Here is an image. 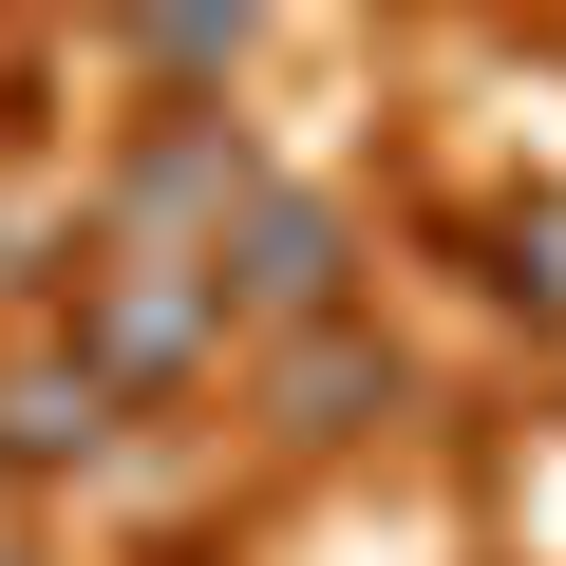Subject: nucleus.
Masks as SVG:
<instances>
[{"instance_id":"obj_1","label":"nucleus","mask_w":566,"mask_h":566,"mask_svg":"<svg viewBox=\"0 0 566 566\" xmlns=\"http://www.w3.org/2000/svg\"><path fill=\"white\" fill-rule=\"evenodd\" d=\"M227 283H245L264 322H322V303H340V208H303V189H264V208L227 227V264H208V303H227Z\"/></svg>"},{"instance_id":"obj_2","label":"nucleus","mask_w":566,"mask_h":566,"mask_svg":"<svg viewBox=\"0 0 566 566\" xmlns=\"http://www.w3.org/2000/svg\"><path fill=\"white\" fill-rule=\"evenodd\" d=\"M189 340H208V283H170V264H151V283H114V303H95V378H170Z\"/></svg>"},{"instance_id":"obj_3","label":"nucleus","mask_w":566,"mask_h":566,"mask_svg":"<svg viewBox=\"0 0 566 566\" xmlns=\"http://www.w3.org/2000/svg\"><path fill=\"white\" fill-rule=\"evenodd\" d=\"M359 416H397V359L378 340H303V359H283V434H359Z\"/></svg>"},{"instance_id":"obj_4","label":"nucleus","mask_w":566,"mask_h":566,"mask_svg":"<svg viewBox=\"0 0 566 566\" xmlns=\"http://www.w3.org/2000/svg\"><path fill=\"white\" fill-rule=\"evenodd\" d=\"M491 283L528 322H566V208H510V245H491Z\"/></svg>"},{"instance_id":"obj_5","label":"nucleus","mask_w":566,"mask_h":566,"mask_svg":"<svg viewBox=\"0 0 566 566\" xmlns=\"http://www.w3.org/2000/svg\"><path fill=\"white\" fill-rule=\"evenodd\" d=\"M245 39V0H170V20H151V57H227Z\"/></svg>"}]
</instances>
